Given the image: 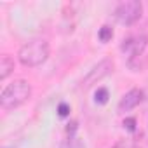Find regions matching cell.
Returning <instances> with one entry per match:
<instances>
[{
    "mask_svg": "<svg viewBox=\"0 0 148 148\" xmlns=\"http://www.w3.org/2000/svg\"><path fill=\"white\" fill-rule=\"evenodd\" d=\"M49 54H51V47L45 38H32L25 45H21V49L18 52V59L23 66L35 68V66L44 64L47 61Z\"/></svg>",
    "mask_w": 148,
    "mask_h": 148,
    "instance_id": "cell-1",
    "label": "cell"
},
{
    "mask_svg": "<svg viewBox=\"0 0 148 148\" xmlns=\"http://www.w3.org/2000/svg\"><path fill=\"white\" fill-rule=\"evenodd\" d=\"M30 96H32V86L25 79H18L4 87L2 94H0V106L5 112L19 108L30 99Z\"/></svg>",
    "mask_w": 148,
    "mask_h": 148,
    "instance_id": "cell-2",
    "label": "cell"
},
{
    "mask_svg": "<svg viewBox=\"0 0 148 148\" xmlns=\"http://www.w3.org/2000/svg\"><path fill=\"white\" fill-rule=\"evenodd\" d=\"M143 14V4L139 0H125V2H120L115 9V18L119 23L131 26L134 23L139 21Z\"/></svg>",
    "mask_w": 148,
    "mask_h": 148,
    "instance_id": "cell-3",
    "label": "cell"
},
{
    "mask_svg": "<svg viewBox=\"0 0 148 148\" xmlns=\"http://www.w3.org/2000/svg\"><path fill=\"white\" fill-rule=\"evenodd\" d=\"M112 71H113V61L112 59H101L98 64H94L87 71V75L82 79V86L84 87H91V86L101 82L105 77H108Z\"/></svg>",
    "mask_w": 148,
    "mask_h": 148,
    "instance_id": "cell-4",
    "label": "cell"
},
{
    "mask_svg": "<svg viewBox=\"0 0 148 148\" xmlns=\"http://www.w3.org/2000/svg\"><path fill=\"white\" fill-rule=\"evenodd\" d=\"M148 45V37L146 35H132L129 38H125L120 45V51H124L129 58L131 56H138V54H145V49Z\"/></svg>",
    "mask_w": 148,
    "mask_h": 148,
    "instance_id": "cell-5",
    "label": "cell"
},
{
    "mask_svg": "<svg viewBox=\"0 0 148 148\" xmlns=\"http://www.w3.org/2000/svg\"><path fill=\"white\" fill-rule=\"evenodd\" d=\"M143 98H145V92L141 89H131V91H127L122 96V99L119 101V112H129V110L136 108L143 101Z\"/></svg>",
    "mask_w": 148,
    "mask_h": 148,
    "instance_id": "cell-6",
    "label": "cell"
},
{
    "mask_svg": "<svg viewBox=\"0 0 148 148\" xmlns=\"http://www.w3.org/2000/svg\"><path fill=\"white\" fill-rule=\"evenodd\" d=\"M14 71V59L9 54H4L0 58V80H5Z\"/></svg>",
    "mask_w": 148,
    "mask_h": 148,
    "instance_id": "cell-7",
    "label": "cell"
},
{
    "mask_svg": "<svg viewBox=\"0 0 148 148\" xmlns=\"http://www.w3.org/2000/svg\"><path fill=\"white\" fill-rule=\"evenodd\" d=\"M148 64V56L146 54H138V56H131L127 59V66L132 71H143Z\"/></svg>",
    "mask_w": 148,
    "mask_h": 148,
    "instance_id": "cell-8",
    "label": "cell"
},
{
    "mask_svg": "<svg viewBox=\"0 0 148 148\" xmlns=\"http://www.w3.org/2000/svg\"><path fill=\"white\" fill-rule=\"evenodd\" d=\"M59 148H86V143L77 134H68L59 145Z\"/></svg>",
    "mask_w": 148,
    "mask_h": 148,
    "instance_id": "cell-9",
    "label": "cell"
},
{
    "mask_svg": "<svg viewBox=\"0 0 148 148\" xmlns=\"http://www.w3.org/2000/svg\"><path fill=\"white\" fill-rule=\"evenodd\" d=\"M108 98H110V92L106 87H98L96 94H94V101L98 105H106L108 103Z\"/></svg>",
    "mask_w": 148,
    "mask_h": 148,
    "instance_id": "cell-10",
    "label": "cell"
},
{
    "mask_svg": "<svg viewBox=\"0 0 148 148\" xmlns=\"http://www.w3.org/2000/svg\"><path fill=\"white\" fill-rule=\"evenodd\" d=\"M112 37H113V30H112V26L105 25V26L99 28V32H98V38H99L101 42H108V40H112Z\"/></svg>",
    "mask_w": 148,
    "mask_h": 148,
    "instance_id": "cell-11",
    "label": "cell"
},
{
    "mask_svg": "<svg viewBox=\"0 0 148 148\" xmlns=\"http://www.w3.org/2000/svg\"><path fill=\"white\" fill-rule=\"evenodd\" d=\"M113 148H139V145L134 139H120L113 145Z\"/></svg>",
    "mask_w": 148,
    "mask_h": 148,
    "instance_id": "cell-12",
    "label": "cell"
},
{
    "mask_svg": "<svg viewBox=\"0 0 148 148\" xmlns=\"http://www.w3.org/2000/svg\"><path fill=\"white\" fill-rule=\"evenodd\" d=\"M58 115L59 117H68L70 115V106L66 103H59L58 105Z\"/></svg>",
    "mask_w": 148,
    "mask_h": 148,
    "instance_id": "cell-13",
    "label": "cell"
},
{
    "mask_svg": "<svg viewBox=\"0 0 148 148\" xmlns=\"http://www.w3.org/2000/svg\"><path fill=\"white\" fill-rule=\"evenodd\" d=\"M124 127H125L127 131L134 132V131H136V119H132V117H131V119H125V120H124Z\"/></svg>",
    "mask_w": 148,
    "mask_h": 148,
    "instance_id": "cell-14",
    "label": "cell"
},
{
    "mask_svg": "<svg viewBox=\"0 0 148 148\" xmlns=\"http://www.w3.org/2000/svg\"><path fill=\"white\" fill-rule=\"evenodd\" d=\"M4 148H14V146H4Z\"/></svg>",
    "mask_w": 148,
    "mask_h": 148,
    "instance_id": "cell-15",
    "label": "cell"
}]
</instances>
